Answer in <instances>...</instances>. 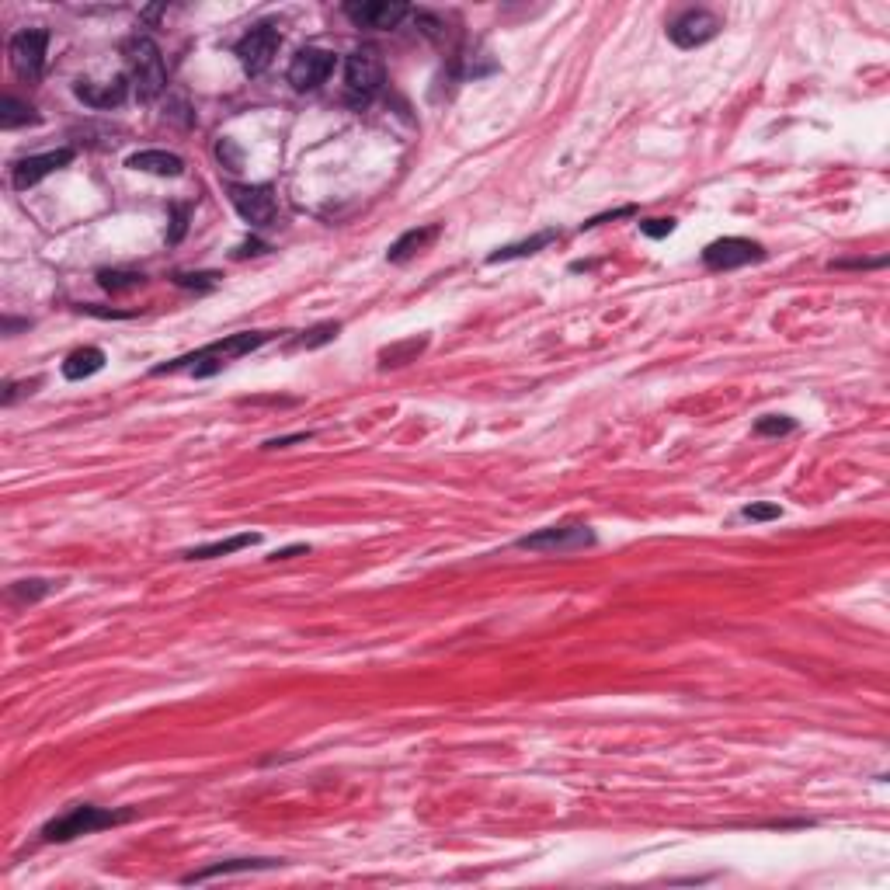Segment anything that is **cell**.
Wrapping results in <instances>:
<instances>
[{
  "mask_svg": "<svg viewBox=\"0 0 890 890\" xmlns=\"http://www.w3.org/2000/svg\"><path fill=\"white\" fill-rule=\"evenodd\" d=\"M306 439H313V432H296V435H282V439H272V442H265V449H286V445H293V442H306Z\"/></svg>",
  "mask_w": 890,
  "mask_h": 890,
  "instance_id": "f546056e",
  "label": "cell"
},
{
  "mask_svg": "<svg viewBox=\"0 0 890 890\" xmlns=\"http://www.w3.org/2000/svg\"><path fill=\"white\" fill-rule=\"evenodd\" d=\"M39 115H35L32 105H25V101H18L14 94H7L4 98V112H0V126L4 129H18L25 126V122H35Z\"/></svg>",
  "mask_w": 890,
  "mask_h": 890,
  "instance_id": "44dd1931",
  "label": "cell"
},
{
  "mask_svg": "<svg viewBox=\"0 0 890 890\" xmlns=\"http://www.w3.org/2000/svg\"><path fill=\"white\" fill-rule=\"evenodd\" d=\"M779 515H783L779 505H744L741 508V519H748V522H772V519H779Z\"/></svg>",
  "mask_w": 890,
  "mask_h": 890,
  "instance_id": "4316f807",
  "label": "cell"
},
{
  "mask_svg": "<svg viewBox=\"0 0 890 890\" xmlns=\"http://www.w3.org/2000/svg\"><path fill=\"white\" fill-rule=\"evenodd\" d=\"M755 261H765V247L748 237L713 240L703 251V265L710 268V272H734V268L755 265Z\"/></svg>",
  "mask_w": 890,
  "mask_h": 890,
  "instance_id": "30bf717a",
  "label": "cell"
},
{
  "mask_svg": "<svg viewBox=\"0 0 890 890\" xmlns=\"http://www.w3.org/2000/svg\"><path fill=\"white\" fill-rule=\"evenodd\" d=\"M640 230H644L647 237H668V233L675 230V220H644Z\"/></svg>",
  "mask_w": 890,
  "mask_h": 890,
  "instance_id": "83f0119b",
  "label": "cell"
},
{
  "mask_svg": "<svg viewBox=\"0 0 890 890\" xmlns=\"http://www.w3.org/2000/svg\"><path fill=\"white\" fill-rule=\"evenodd\" d=\"M268 341H272V334H268V331H240V334H230V338L213 341V345L199 348V352L181 355V359L167 362V366H157V369H153V376H167V372H185V369L192 372L195 379L216 376V372H220L223 366H230L233 359L258 352V348L268 345Z\"/></svg>",
  "mask_w": 890,
  "mask_h": 890,
  "instance_id": "6da1fadb",
  "label": "cell"
},
{
  "mask_svg": "<svg viewBox=\"0 0 890 890\" xmlns=\"http://www.w3.org/2000/svg\"><path fill=\"white\" fill-rule=\"evenodd\" d=\"M126 167L143 174H157V178H181V174H185V160L167 150H140L126 160Z\"/></svg>",
  "mask_w": 890,
  "mask_h": 890,
  "instance_id": "2e32d148",
  "label": "cell"
},
{
  "mask_svg": "<svg viewBox=\"0 0 890 890\" xmlns=\"http://www.w3.org/2000/svg\"><path fill=\"white\" fill-rule=\"evenodd\" d=\"M272 866H279V859H226V863H216V866H209V870L188 873L185 884H206V880H213V877H230V873H251V870H272Z\"/></svg>",
  "mask_w": 890,
  "mask_h": 890,
  "instance_id": "e0dca14e",
  "label": "cell"
},
{
  "mask_svg": "<svg viewBox=\"0 0 890 890\" xmlns=\"http://www.w3.org/2000/svg\"><path fill=\"white\" fill-rule=\"evenodd\" d=\"M129 74H119L112 80H105V84H91V80H80V84L74 87V94L84 105L98 108V112H108V108H119L126 105L129 98Z\"/></svg>",
  "mask_w": 890,
  "mask_h": 890,
  "instance_id": "5bb4252c",
  "label": "cell"
},
{
  "mask_svg": "<svg viewBox=\"0 0 890 890\" xmlns=\"http://www.w3.org/2000/svg\"><path fill=\"white\" fill-rule=\"evenodd\" d=\"M334 67H338V60H334L331 49L306 46L293 56L286 77H289V84H293V91L306 94V91H317L320 84H327V77L334 74Z\"/></svg>",
  "mask_w": 890,
  "mask_h": 890,
  "instance_id": "9c48e42d",
  "label": "cell"
},
{
  "mask_svg": "<svg viewBox=\"0 0 890 890\" xmlns=\"http://www.w3.org/2000/svg\"><path fill=\"white\" fill-rule=\"evenodd\" d=\"M105 369V352L101 348H77L74 355H67V362H63V376L67 379H87L94 376V372Z\"/></svg>",
  "mask_w": 890,
  "mask_h": 890,
  "instance_id": "d6986e66",
  "label": "cell"
},
{
  "mask_svg": "<svg viewBox=\"0 0 890 890\" xmlns=\"http://www.w3.org/2000/svg\"><path fill=\"white\" fill-rule=\"evenodd\" d=\"M98 282L108 293H122V289H140L147 279L140 272H98Z\"/></svg>",
  "mask_w": 890,
  "mask_h": 890,
  "instance_id": "7402d4cb",
  "label": "cell"
},
{
  "mask_svg": "<svg viewBox=\"0 0 890 890\" xmlns=\"http://www.w3.org/2000/svg\"><path fill=\"white\" fill-rule=\"evenodd\" d=\"M53 592V585L49 581H18V585L11 588V598H25V602H35V598L49 595Z\"/></svg>",
  "mask_w": 890,
  "mask_h": 890,
  "instance_id": "484cf974",
  "label": "cell"
},
{
  "mask_svg": "<svg viewBox=\"0 0 890 890\" xmlns=\"http://www.w3.org/2000/svg\"><path fill=\"white\" fill-rule=\"evenodd\" d=\"M724 21L713 11H703V7H692V11H682L675 21L668 25V39L675 42L678 49H699L710 39H717Z\"/></svg>",
  "mask_w": 890,
  "mask_h": 890,
  "instance_id": "8fae6325",
  "label": "cell"
},
{
  "mask_svg": "<svg viewBox=\"0 0 890 890\" xmlns=\"http://www.w3.org/2000/svg\"><path fill=\"white\" fill-rule=\"evenodd\" d=\"M185 226H188V209L185 206H174V233L167 240H171V244H178L181 233H185Z\"/></svg>",
  "mask_w": 890,
  "mask_h": 890,
  "instance_id": "f1b7e54d",
  "label": "cell"
},
{
  "mask_svg": "<svg viewBox=\"0 0 890 890\" xmlns=\"http://www.w3.org/2000/svg\"><path fill=\"white\" fill-rule=\"evenodd\" d=\"M74 160V150L70 147H60V150H49V153H35V157H25L18 160V164L11 167V185L18 188V192H28V188H35L42 178H49V174L63 171V167Z\"/></svg>",
  "mask_w": 890,
  "mask_h": 890,
  "instance_id": "7c38bea8",
  "label": "cell"
},
{
  "mask_svg": "<svg viewBox=\"0 0 890 890\" xmlns=\"http://www.w3.org/2000/svg\"><path fill=\"white\" fill-rule=\"evenodd\" d=\"M258 543H261L258 532H237V536H230V539L192 546V550H185V560H216V557H226V553H237V550H244V546H258Z\"/></svg>",
  "mask_w": 890,
  "mask_h": 890,
  "instance_id": "ac0fdd59",
  "label": "cell"
},
{
  "mask_svg": "<svg viewBox=\"0 0 890 890\" xmlns=\"http://www.w3.org/2000/svg\"><path fill=\"white\" fill-rule=\"evenodd\" d=\"M442 226L439 223H428V226H414V230L400 233L397 240L390 244V251H386V261H393V265H404V261L418 258L421 251H428V247L439 240Z\"/></svg>",
  "mask_w": 890,
  "mask_h": 890,
  "instance_id": "9a60e30c",
  "label": "cell"
},
{
  "mask_svg": "<svg viewBox=\"0 0 890 890\" xmlns=\"http://www.w3.org/2000/svg\"><path fill=\"white\" fill-rule=\"evenodd\" d=\"M414 21H418V28L428 35L432 42H445V35H449V25H445L442 14H432V11H414Z\"/></svg>",
  "mask_w": 890,
  "mask_h": 890,
  "instance_id": "603a6c76",
  "label": "cell"
},
{
  "mask_svg": "<svg viewBox=\"0 0 890 890\" xmlns=\"http://www.w3.org/2000/svg\"><path fill=\"white\" fill-rule=\"evenodd\" d=\"M338 331H341L338 320H327V324H317V327H313V331H306V338H299V348H320V345H327V341L338 338Z\"/></svg>",
  "mask_w": 890,
  "mask_h": 890,
  "instance_id": "cb8c5ba5",
  "label": "cell"
},
{
  "mask_svg": "<svg viewBox=\"0 0 890 890\" xmlns=\"http://www.w3.org/2000/svg\"><path fill=\"white\" fill-rule=\"evenodd\" d=\"M46 49H49V32L46 28H21L7 42V60L18 80L25 84H39L42 70H46Z\"/></svg>",
  "mask_w": 890,
  "mask_h": 890,
  "instance_id": "5b68a950",
  "label": "cell"
},
{
  "mask_svg": "<svg viewBox=\"0 0 890 890\" xmlns=\"http://www.w3.org/2000/svg\"><path fill=\"white\" fill-rule=\"evenodd\" d=\"M386 84V63L376 46H359L345 60V101L352 108H366Z\"/></svg>",
  "mask_w": 890,
  "mask_h": 890,
  "instance_id": "3957f363",
  "label": "cell"
},
{
  "mask_svg": "<svg viewBox=\"0 0 890 890\" xmlns=\"http://www.w3.org/2000/svg\"><path fill=\"white\" fill-rule=\"evenodd\" d=\"M230 202L254 230H265V226H275L279 220V195H275L272 185H230Z\"/></svg>",
  "mask_w": 890,
  "mask_h": 890,
  "instance_id": "52a82bcc",
  "label": "cell"
},
{
  "mask_svg": "<svg viewBox=\"0 0 890 890\" xmlns=\"http://www.w3.org/2000/svg\"><path fill=\"white\" fill-rule=\"evenodd\" d=\"M126 63H129V84H133L136 98L140 101H157L167 87V67L160 46L147 35H133L126 42Z\"/></svg>",
  "mask_w": 890,
  "mask_h": 890,
  "instance_id": "7a4b0ae2",
  "label": "cell"
},
{
  "mask_svg": "<svg viewBox=\"0 0 890 890\" xmlns=\"http://www.w3.org/2000/svg\"><path fill=\"white\" fill-rule=\"evenodd\" d=\"M557 237H560L557 230H543V233H536V237H529V240H519V244H508V247H501V251H494L487 261H491V265H501V261L529 258V254H536V251H543V247H550Z\"/></svg>",
  "mask_w": 890,
  "mask_h": 890,
  "instance_id": "ffe728a7",
  "label": "cell"
},
{
  "mask_svg": "<svg viewBox=\"0 0 890 890\" xmlns=\"http://www.w3.org/2000/svg\"><path fill=\"white\" fill-rule=\"evenodd\" d=\"M411 7L397 0H366V4H345V18L359 28H397L404 18H411Z\"/></svg>",
  "mask_w": 890,
  "mask_h": 890,
  "instance_id": "4fadbf2b",
  "label": "cell"
},
{
  "mask_svg": "<svg viewBox=\"0 0 890 890\" xmlns=\"http://www.w3.org/2000/svg\"><path fill=\"white\" fill-rule=\"evenodd\" d=\"M279 49H282V32H279V28H275V25H254L251 32L237 42V49H233V53H237L244 74L261 77L275 63Z\"/></svg>",
  "mask_w": 890,
  "mask_h": 890,
  "instance_id": "8992f818",
  "label": "cell"
},
{
  "mask_svg": "<svg viewBox=\"0 0 890 890\" xmlns=\"http://www.w3.org/2000/svg\"><path fill=\"white\" fill-rule=\"evenodd\" d=\"M595 543V532L588 525H550V529H539L532 536L515 539L519 550H532V553H571V550H585V546Z\"/></svg>",
  "mask_w": 890,
  "mask_h": 890,
  "instance_id": "ba28073f",
  "label": "cell"
},
{
  "mask_svg": "<svg viewBox=\"0 0 890 890\" xmlns=\"http://www.w3.org/2000/svg\"><path fill=\"white\" fill-rule=\"evenodd\" d=\"M133 811H105V807H91L80 804L70 807L67 814L53 817V821L42 828V838L46 842H74L80 835H94L101 828H115V824H126Z\"/></svg>",
  "mask_w": 890,
  "mask_h": 890,
  "instance_id": "277c9868",
  "label": "cell"
},
{
  "mask_svg": "<svg viewBox=\"0 0 890 890\" xmlns=\"http://www.w3.org/2000/svg\"><path fill=\"white\" fill-rule=\"evenodd\" d=\"M797 428V421L793 418H779V414H769V418H758L755 421V432L758 435H786Z\"/></svg>",
  "mask_w": 890,
  "mask_h": 890,
  "instance_id": "d4e9b609",
  "label": "cell"
},
{
  "mask_svg": "<svg viewBox=\"0 0 890 890\" xmlns=\"http://www.w3.org/2000/svg\"><path fill=\"white\" fill-rule=\"evenodd\" d=\"M306 550H310L306 543H296V546H286V550H275L272 560H289V557H296V553H306Z\"/></svg>",
  "mask_w": 890,
  "mask_h": 890,
  "instance_id": "4dcf8cb0",
  "label": "cell"
}]
</instances>
